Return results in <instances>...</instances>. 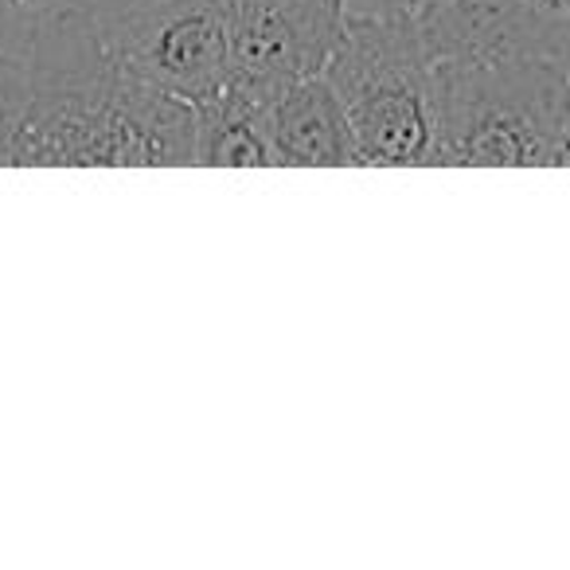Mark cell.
Returning a JSON list of instances; mask_svg holds the SVG:
<instances>
[{
	"instance_id": "obj_4",
	"label": "cell",
	"mask_w": 570,
	"mask_h": 570,
	"mask_svg": "<svg viewBox=\"0 0 570 570\" xmlns=\"http://www.w3.org/2000/svg\"><path fill=\"white\" fill-rule=\"evenodd\" d=\"M98 32L106 56L129 79L191 106L227 90V0H126L118 12L98 17Z\"/></svg>"
},
{
	"instance_id": "obj_11",
	"label": "cell",
	"mask_w": 570,
	"mask_h": 570,
	"mask_svg": "<svg viewBox=\"0 0 570 570\" xmlns=\"http://www.w3.org/2000/svg\"><path fill=\"white\" fill-rule=\"evenodd\" d=\"M567 165H570V118H567V129H562V137H559V149H554L551 168H567Z\"/></svg>"
},
{
	"instance_id": "obj_6",
	"label": "cell",
	"mask_w": 570,
	"mask_h": 570,
	"mask_svg": "<svg viewBox=\"0 0 570 570\" xmlns=\"http://www.w3.org/2000/svg\"><path fill=\"white\" fill-rule=\"evenodd\" d=\"M430 56H543L570 63V0H426Z\"/></svg>"
},
{
	"instance_id": "obj_5",
	"label": "cell",
	"mask_w": 570,
	"mask_h": 570,
	"mask_svg": "<svg viewBox=\"0 0 570 570\" xmlns=\"http://www.w3.org/2000/svg\"><path fill=\"white\" fill-rule=\"evenodd\" d=\"M227 90L266 110L277 95L325 71L344 32L341 0H227Z\"/></svg>"
},
{
	"instance_id": "obj_7",
	"label": "cell",
	"mask_w": 570,
	"mask_h": 570,
	"mask_svg": "<svg viewBox=\"0 0 570 570\" xmlns=\"http://www.w3.org/2000/svg\"><path fill=\"white\" fill-rule=\"evenodd\" d=\"M266 134L277 165L360 168L348 114L325 75H309L266 106Z\"/></svg>"
},
{
	"instance_id": "obj_3",
	"label": "cell",
	"mask_w": 570,
	"mask_h": 570,
	"mask_svg": "<svg viewBox=\"0 0 570 570\" xmlns=\"http://www.w3.org/2000/svg\"><path fill=\"white\" fill-rule=\"evenodd\" d=\"M321 75L348 114L360 168H434V59L414 12L344 17Z\"/></svg>"
},
{
	"instance_id": "obj_10",
	"label": "cell",
	"mask_w": 570,
	"mask_h": 570,
	"mask_svg": "<svg viewBox=\"0 0 570 570\" xmlns=\"http://www.w3.org/2000/svg\"><path fill=\"white\" fill-rule=\"evenodd\" d=\"M20 82H24V56L20 51H0V110L17 98Z\"/></svg>"
},
{
	"instance_id": "obj_1",
	"label": "cell",
	"mask_w": 570,
	"mask_h": 570,
	"mask_svg": "<svg viewBox=\"0 0 570 570\" xmlns=\"http://www.w3.org/2000/svg\"><path fill=\"white\" fill-rule=\"evenodd\" d=\"M24 82L0 110V168L196 165V106L129 79L87 9H40Z\"/></svg>"
},
{
	"instance_id": "obj_8",
	"label": "cell",
	"mask_w": 570,
	"mask_h": 570,
	"mask_svg": "<svg viewBox=\"0 0 570 570\" xmlns=\"http://www.w3.org/2000/svg\"><path fill=\"white\" fill-rule=\"evenodd\" d=\"M196 165L204 168H277L266 134V110L223 90L196 106Z\"/></svg>"
},
{
	"instance_id": "obj_12",
	"label": "cell",
	"mask_w": 570,
	"mask_h": 570,
	"mask_svg": "<svg viewBox=\"0 0 570 570\" xmlns=\"http://www.w3.org/2000/svg\"><path fill=\"white\" fill-rule=\"evenodd\" d=\"M17 9H28V12H40V9H48L51 0H12Z\"/></svg>"
},
{
	"instance_id": "obj_2",
	"label": "cell",
	"mask_w": 570,
	"mask_h": 570,
	"mask_svg": "<svg viewBox=\"0 0 570 570\" xmlns=\"http://www.w3.org/2000/svg\"><path fill=\"white\" fill-rule=\"evenodd\" d=\"M570 118V63L543 56L434 59V165L551 168Z\"/></svg>"
},
{
	"instance_id": "obj_9",
	"label": "cell",
	"mask_w": 570,
	"mask_h": 570,
	"mask_svg": "<svg viewBox=\"0 0 570 570\" xmlns=\"http://www.w3.org/2000/svg\"><path fill=\"white\" fill-rule=\"evenodd\" d=\"M344 17H399V12H419L426 0H341Z\"/></svg>"
}]
</instances>
